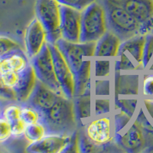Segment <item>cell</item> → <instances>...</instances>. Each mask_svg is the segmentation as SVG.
<instances>
[{
	"instance_id": "484cf974",
	"label": "cell",
	"mask_w": 153,
	"mask_h": 153,
	"mask_svg": "<svg viewBox=\"0 0 153 153\" xmlns=\"http://www.w3.org/2000/svg\"><path fill=\"white\" fill-rule=\"evenodd\" d=\"M62 5H66L77 10H84L89 5L98 0H57Z\"/></svg>"
},
{
	"instance_id": "277c9868",
	"label": "cell",
	"mask_w": 153,
	"mask_h": 153,
	"mask_svg": "<svg viewBox=\"0 0 153 153\" xmlns=\"http://www.w3.org/2000/svg\"><path fill=\"white\" fill-rule=\"evenodd\" d=\"M36 17L48 33V42L55 44L61 38V4L57 0H37Z\"/></svg>"
},
{
	"instance_id": "7c38bea8",
	"label": "cell",
	"mask_w": 153,
	"mask_h": 153,
	"mask_svg": "<svg viewBox=\"0 0 153 153\" xmlns=\"http://www.w3.org/2000/svg\"><path fill=\"white\" fill-rule=\"evenodd\" d=\"M48 43V33L38 18L29 23L25 31V44L26 53L30 58L36 57Z\"/></svg>"
},
{
	"instance_id": "3957f363",
	"label": "cell",
	"mask_w": 153,
	"mask_h": 153,
	"mask_svg": "<svg viewBox=\"0 0 153 153\" xmlns=\"http://www.w3.org/2000/svg\"><path fill=\"white\" fill-rule=\"evenodd\" d=\"M107 16L109 30L117 34L123 40L144 35L141 25L125 9L110 0H103Z\"/></svg>"
},
{
	"instance_id": "9c48e42d",
	"label": "cell",
	"mask_w": 153,
	"mask_h": 153,
	"mask_svg": "<svg viewBox=\"0 0 153 153\" xmlns=\"http://www.w3.org/2000/svg\"><path fill=\"white\" fill-rule=\"evenodd\" d=\"M50 44V43H49ZM56 75L63 94L70 99L75 97V75L69 63L56 44H50Z\"/></svg>"
},
{
	"instance_id": "6da1fadb",
	"label": "cell",
	"mask_w": 153,
	"mask_h": 153,
	"mask_svg": "<svg viewBox=\"0 0 153 153\" xmlns=\"http://www.w3.org/2000/svg\"><path fill=\"white\" fill-rule=\"evenodd\" d=\"M41 121L48 133L72 135L76 127V114L73 99L61 96L56 103L41 114Z\"/></svg>"
},
{
	"instance_id": "f546056e",
	"label": "cell",
	"mask_w": 153,
	"mask_h": 153,
	"mask_svg": "<svg viewBox=\"0 0 153 153\" xmlns=\"http://www.w3.org/2000/svg\"><path fill=\"white\" fill-rule=\"evenodd\" d=\"M0 99L7 101H17L14 90L6 87L0 76Z\"/></svg>"
},
{
	"instance_id": "5bb4252c",
	"label": "cell",
	"mask_w": 153,
	"mask_h": 153,
	"mask_svg": "<svg viewBox=\"0 0 153 153\" xmlns=\"http://www.w3.org/2000/svg\"><path fill=\"white\" fill-rule=\"evenodd\" d=\"M86 134L89 140L94 144L102 146L112 139L111 120L109 117L93 120L86 128Z\"/></svg>"
},
{
	"instance_id": "4dcf8cb0",
	"label": "cell",
	"mask_w": 153,
	"mask_h": 153,
	"mask_svg": "<svg viewBox=\"0 0 153 153\" xmlns=\"http://www.w3.org/2000/svg\"><path fill=\"white\" fill-rule=\"evenodd\" d=\"M27 125L22 119H19L16 122L11 123L12 127V135L15 137H19L24 135Z\"/></svg>"
},
{
	"instance_id": "9a60e30c",
	"label": "cell",
	"mask_w": 153,
	"mask_h": 153,
	"mask_svg": "<svg viewBox=\"0 0 153 153\" xmlns=\"http://www.w3.org/2000/svg\"><path fill=\"white\" fill-rule=\"evenodd\" d=\"M38 77L33 66L29 65L22 71L19 72V78L17 84L13 88L16 94L17 101L26 103L36 87Z\"/></svg>"
},
{
	"instance_id": "4316f807",
	"label": "cell",
	"mask_w": 153,
	"mask_h": 153,
	"mask_svg": "<svg viewBox=\"0 0 153 153\" xmlns=\"http://www.w3.org/2000/svg\"><path fill=\"white\" fill-rule=\"evenodd\" d=\"M142 94L143 97L153 98V74L146 75L142 82Z\"/></svg>"
},
{
	"instance_id": "4fadbf2b",
	"label": "cell",
	"mask_w": 153,
	"mask_h": 153,
	"mask_svg": "<svg viewBox=\"0 0 153 153\" xmlns=\"http://www.w3.org/2000/svg\"><path fill=\"white\" fill-rule=\"evenodd\" d=\"M61 96L65 95L60 94L38 80L36 87L26 103L35 108L42 114L48 110Z\"/></svg>"
},
{
	"instance_id": "603a6c76",
	"label": "cell",
	"mask_w": 153,
	"mask_h": 153,
	"mask_svg": "<svg viewBox=\"0 0 153 153\" xmlns=\"http://www.w3.org/2000/svg\"><path fill=\"white\" fill-rule=\"evenodd\" d=\"M21 119L26 125L36 123L41 121L40 113L31 106L22 107Z\"/></svg>"
},
{
	"instance_id": "52a82bcc",
	"label": "cell",
	"mask_w": 153,
	"mask_h": 153,
	"mask_svg": "<svg viewBox=\"0 0 153 153\" xmlns=\"http://www.w3.org/2000/svg\"><path fill=\"white\" fill-rule=\"evenodd\" d=\"M55 44L65 55L74 74L80 69L86 59L94 57L95 54L96 42L74 43L60 38Z\"/></svg>"
},
{
	"instance_id": "44dd1931",
	"label": "cell",
	"mask_w": 153,
	"mask_h": 153,
	"mask_svg": "<svg viewBox=\"0 0 153 153\" xmlns=\"http://www.w3.org/2000/svg\"><path fill=\"white\" fill-rule=\"evenodd\" d=\"M76 117L80 119H87L91 116V99L90 95L87 97V94L80 96L78 100L75 104Z\"/></svg>"
},
{
	"instance_id": "e0dca14e",
	"label": "cell",
	"mask_w": 153,
	"mask_h": 153,
	"mask_svg": "<svg viewBox=\"0 0 153 153\" xmlns=\"http://www.w3.org/2000/svg\"><path fill=\"white\" fill-rule=\"evenodd\" d=\"M120 145L128 151L137 152L143 149L146 144V139L142 126L135 121L126 132L120 136Z\"/></svg>"
},
{
	"instance_id": "f1b7e54d",
	"label": "cell",
	"mask_w": 153,
	"mask_h": 153,
	"mask_svg": "<svg viewBox=\"0 0 153 153\" xmlns=\"http://www.w3.org/2000/svg\"><path fill=\"white\" fill-rule=\"evenodd\" d=\"M12 136L11 123L3 117L0 118V143L7 141Z\"/></svg>"
},
{
	"instance_id": "1f68e13d",
	"label": "cell",
	"mask_w": 153,
	"mask_h": 153,
	"mask_svg": "<svg viewBox=\"0 0 153 153\" xmlns=\"http://www.w3.org/2000/svg\"><path fill=\"white\" fill-rule=\"evenodd\" d=\"M108 100H96V115L106 113L110 110V102L106 104Z\"/></svg>"
},
{
	"instance_id": "ac0fdd59",
	"label": "cell",
	"mask_w": 153,
	"mask_h": 153,
	"mask_svg": "<svg viewBox=\"0 0 153 153\" xmlns=\"http://www.w3.org/2000/svg\"><path fill=\"white\" fill-rule=\"evenodd\" d=\"M29 64L28 58L22 50L16 51L5 57H1L0 74L8 71L19 73L25 69Z\"/></svg>"
},
{
	"instance_id": "83f0119b",
	"label": "cell",
	"mask_w": 153,
	"mask_h": 153,
	"mask_svg": "<svg viewBox=\"0 0 153 153\" xmlns=\"http://www.w3.org/2000/svg\"><path fill=\"white\" fill-rule=\"evenodd\" d=\"M1 79L6 87L13 89L17 84L19 78V73L14 71H8L0 74Z\"/></svg>"
},
{
	"instance_id": "7a4b0ae2",
	"label": "cell",
	"mask_w": 153,
	"mask_h": 153,
	"mask_svg": "<svg viewBox=\"0 0 153 153\" xmlns=\"http://www.w3.org/2000/svg\"><path fill=\"white\" fill-rule=\"evenodd\" d=\"M109 31L106 8L100 0L81 11L80 42H97Z\"/></svg>"
},
{
	"instance_id": "8992f818",
	"label": "cell",
	"mask_w": 153,
	"mask_h": 153,
	"mask_svg": "<svg viewBox=\"0 0 153 153\" xmlns=\"http://www.w3.org/2000/svg\"><path fill=\"white\" fill-rule=\"evenodd\" d=\"M31 60L30 63L35 69L38 80L60 94L64 95L56 75L50 44L48 42L43 50Z\"/></svg>"
},
{
	"instance_id": "7402d4cb",
	"label": "cell",
	"mask_w": 153,
	"mask_h": 153,
	"mask_svg": "<svg viewBox=\"0 0 153 153\" xmlns=\"http://www.w3.org/2000/svg\"><path fill=\"white\" fill-rule=\"evenodd\" d=\"M22 50L16 41L9 37L0 36V57H5L16 51Z\"/></svg>"
},
{
	"instance_id": "30bf717a",
	"label": "cell",
	"mask_w": 153,
	"mask_h": 153,
	"mask_svg": "<svg viewBox=\"0 0 153 153\" xmlns=\"http://www.w3.org/2000/svg\"><path fill=\"white\" fill-rule=\"evenodd\" d=\"M61 38L78 43L81 36V11L61 5Z\"/></svg>"
},
{
	"instance_id": "2e32d148",
	"label": "cell",
	"mask_w": 153,
	"mask_h": 153,
	"mask_svg": "<svg viewBox=\"0 0 153 153\" xmlns=\"http://www.w3.org/2000/svg\"><path fill=\"white\" fill-rule=\"evenodd\" d=\"M122 42L123 40L117 34L109 30L100 40L96 42L94 57L100 58L117 57Z\"/></svg>"
},
{
	"instance_id": "ba28073f",
	"label": "cell",
	"mask_w": 153,
	"mask_h": 153,
	"mask_svg": "<svg viewBox=\"0 0 153 153\" xmlns=\"http://www.w3.org/2000/svg\"><path fill=\"white\" fill-rule=\"evenodd\" d=\"M123 8L141 25L143 34L153 31V0H110Z\"/></svg>"
},
{
	"instance_id": "cb8c5ba5",
	"label": "cell",
	"mask_w": 153,
	"mask_h": 153,
	"mask_svg": "<svg viewBox=\"0 0 153 153\" xmlns=\"http://www.w3.org/2000/svg\"><path fill=\"white\" fill-rule=\"evenodd\" d=\"M22 107L17 105H10L2 112V117L10 123L16 122L21 119Z\"/></svg>"
},
{
	"instance_id": "d6986e66",
	"label": "cell",
	"mask_w": 153,
	"mask_h": 153,
	"mask_svg": "<svg viewBox=\"0 0 153 153\" xmlns=\"http://www.w3.org/2000/svg\"><path fill=\"white\" fill-rule=\"evenodd\" d=\"M91 72V60L86 59L84 64L75 75V97L87 94L90 89Z\"/></svg>"
},
{
	"instance_id": "8fae6325",
	"label": "cell",
	"mask_w": 153,
	"mask_h": 153,
	"mask_svg": "<svg viewBox=\"0 0 153 153\" xmlns=\"http://www.w3.org/2000/svg\"><path fill=\"white\" fill-rule=\"evenodd\" d=\"M72 135L48 133L40 141L30 143L26 152L33 153H61L71 145Z\"/></svg>"
},
{
	"instance_id": "d4e9b609",
	"label": "cell",
	"mask_w": 153,
	"mask_h": 153,
	"mask_svg": "<svg viewBox=\"0 0 153 153\" xmlns=\"http://www.w3.org/2000/svg\"><path fill=\"white\" fill-rule=\"evenodd\" d=\"M95 67L96 77H106L110 76V60H97L95 62Z\"/></svg>"
},
{
	"instance_id": "d6a6232c",
	"label": "cell",
	"mask_w": 153,
	"mask_h": 153,
	"mask_svg": "<svg viewBox=\"0 0 153 153\" xmlns=\"http://www.w3.org/2000/svg\"><path fill=\"white\" fill-rule=\"evenodd\" d=\"M0 65H1V57H0Z\"/></svg>"
},
{
	"instance_id": "ffe728a7",
	"label": "cell",
	"mask_w": 153,
	"mask_h": 153,
	"mask_svg": "<svg viewBox=\"0 0 153 153\" xmlns=\"http://www.w3.org/2000/svg\"><path fill=\"white\" fill-rule=\"evenodd\" d=\"M48 134L47 129L42 121L36 123L27 125L25 131V138L30 143H35L40 141Z\"/></svg>"
},
{
	"instance_id": "5b68a950",
	"label": "cell",
	"mask_w": 153,
	"mask_h": 153,
	"mask_svg": "<svg viewBox=\"0 0 153 153\" xmlns=\"http://www.w3.org/2000/svg\"><path fill=\"white\" fill-rule=\"evenodd\" d=\"M147 35H139L123 41L119 51L117 68L121 71H138L143 68Z\"/></svg>"
}]
</instances>
